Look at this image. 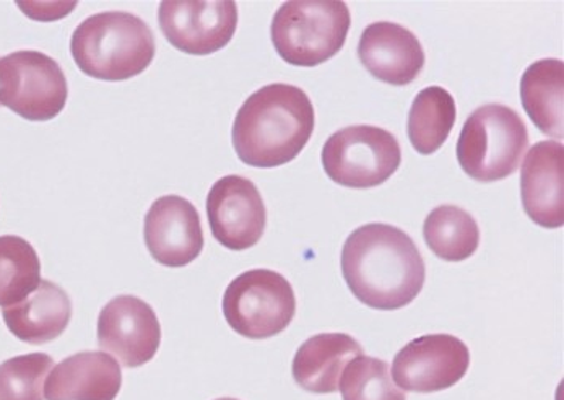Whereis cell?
Instances as JSON below:
<instances>
[{
	"instance_id": "cell-1",
	"label": "cell",
	"mask_w": 564,
	"mask_h": 400,
	"mask_svg": "<svg viewBox=\"0 0 564 400\" xmlns=\"http://www.w3.org/2000/svg\"><path fill=\"white\" fill-rule=\"evenodd\" d=\"M341 273L355 299L379 311L409 306L425 285L422 252L405 231L386 224L357 228L341 249Z\"/></svg>"
},
{
	"instance_id": "cell-2",
	"label": "cell",
	"mask_w": 564,
	"mask_h": 400,
	"mask_svg": "<svg viewBox=\"0 0 564 400\" xmlns=\"http://www.w3.org/2000/svg\"><path fill=\"white\" fill-rule=\"evenodd\" d=\"M314 131V108L301 88L272 84L252 94L232 125V147L246 165L276 167L293 162Z\"/></svg>"
},
{
	"instance_id": "cell-3",
	"label": "cell",
	"mask_w": 564,
	"mask_h": 400,
	"mask_svg": "<svg viewBox=\"0 0 564 400\" xmlns=\"http://www.w3.org/2000/svg\"><path fill=\"white\" fill-rule=\"evenodd\" d=\"M155 51L152 30L129 12L88 17L70 40L75 64L97 80L122 82L137 77L152 64Z\"/></svg>"
},
{
	"instance_id": "cell-4",
	"label": "cell",
	"mask_w": 564,
	"mask_h": 400,
	"mask_svg": "<svg viewBox=\"0 0 564 400\" xmlns=\"http://www.w3.org/2000/svg\"><path fill=\"white\" fill-rule=\"evenodd\" d=\"M350 26V10L340 0H293L276 10L270 36L286 64L316 67L337 56Z\"/></svg>"
},
{
	"instance_id": "cell-5",
	"label": "cell",
	"mask_w": 564,
	"mask_h": 400,
	"mask_svg": "<svg viewBox=\"0 0 564 400\" xmlns=\"http://www.w3.org/2000/svg\"><path fill=\"white\" fill-rule=\"evenodd\" d=\"M528 147V128L514 109L485 105L465 121L457 160L471 180L495 183L518 171Z\"/></svg>"
},
{
	"instance_id": "cell-6",
	"label": "cell",
	"mask_w": 564,
	"mask_h": 400,
	"mask_svg": "<svg viewBox=\"0 0 564 400\" xmlns=\"http://www.w3.org/2000/svg\"><path fill=\"white\" fill-rule=\"evenodd\" d=\"M295 313L293 287L273 270H248L225 290V320L236 334L251 340L282 334L292 324Z\"/></svg>"
},
{
	"instance_id": "cell-7",
	"label": "cell",
	"mask_w": 564,
	"mask_h": 400,
	"mask_svg": "<svg viewBox=\"0 0 564 400\" xmlns=\"http://www.w3.org/2000/svg\"><path fill=\"white\" fill-rule=\"evenodd\" d=\"M402 162L399 140L376 126H350L327 139L323 166L340 186L369 190L386 183Z\"/></svg>"
},
{
	"instance_id": "cell-8",
	"label": "cell",
	"mask_w": 564,
	"mask_h": 400,
	"mask_svg": "<svg viewBox=\"0 0 564 400\" xmlns=\"http://www.w3.org/2000/svg\"><path fill=\"white\" fill-rule=\"evenodd\" d=\"M68 85L59 64L40 51L0 60V106L26 121L46 122L66 108Z\"/></svg>"
},
{
	"instance_id": "cell-9",
	"label": "cell",
	"mask_w": 564,
	"mask_h": 400,
	"mask_svg": "<svg viewBox=\"0 0 564 400\" xmlns=\"http://www.w3.org/2000/svg\"><path fill=\"white\" fill-rule=\"evenodd\" d=\"M470 350L449 334L423 335L395 355L392 378L406 392H440L453 388L467 375Z\"/></svg>"
},
{
	"instance_id": "cell-10",
	"label": "cell",
	"mask_w": 564,
	"mask_h": 400,
	"mask_svg": "<svg viewBox=\"0 0 564 400\" xmlns=\"http://www.w3.org/2000/svg\"><path fill=\"white\" fill-rule=\"evenodd\" d=\"M160 30L167 43L193 56L224 50L238 26V6L231 0L212 2H162Z\"/></svg>"
},
{
	"instance_id": "cell-11",
	"label": "cell",
	"mask_w": 564,
	"mask_h": 400,
	"mask_svg": "<svg viewBox=\"0 0 564 400\" xmlns=\"http://www.w3.org/2000/svg\"><path fill=\"white\" fill-rule=\"evenodd\" d=\"M207 215L212 235L231 251L252 248L264 236V199L252 181L238 174L221 177L212 186Z\"/></svg>"
},
{
	"instance_id": "cell-12",
	"label": "cell",
	"mask_w": 564,
	"mask_h": 400,
	"mask_svg": "<svg viewBox=\"0 0 564 400\" xmlns=\"http://www.w3.org/2000/svg\"><path fill=\"white\" fill-rule=\"evenodd\" d=\"M98 344L126 368L153 360L162 344V326L145 301L119 295L102 307L98 317Z\"/></svg>"
},
{
	"instance_id": "cell-13",
	"label": "cell",
	"mask_w": 564,
	"mask_h": 400,
	"mask_svg": "<svg viewBox=\"0 0 564 400\" xmlns=\"http://www.w3.org/2000/svg\"><path fill=\"white\" fill-rule=\"evenodd\" d=\"M143 239L159 264L173 269L189 266L204 249L199 212L184 197H160L147 212Z\"/></svg>"
},
{
	"instance_id": "cell-14",
	"label": "cell",
	"mask_w": 564,
	"mask_h": 400,
	"mask_svg": "<svg viewBox=\"0 0 564 400\" xmlns=\"http://www.w3.org/2000/svg\"><path fill=\"white\" fill-rule=\"evenodd\" d=\"M358 56L372 77L394 87L415 82L426 61L419 37L405 26L391 22L372 23L365 30Z\"/></svg>"
},
{
	"instance_id": "cell-15",
	"label": "cell",
	"mask_w": 564,
	"mask_h": 400,
	"mask_svg": "<svg viewBox=\"0 0 564 400\" xmlns=\"http://www.w3.org/2000/svg\"><path fill=\"white\" fill-rule=\"evenodd\" d=\"M521 197L525 214L543 228L564 225V147L539 142L525 156L521 171Z\"/></svg>"
},
{
	"instance_id": "cell-16",
	"label": "cell",
	"mask_w": 564,
	"mask_h": 400,
	"mask_svg": "<svg viewBox=\"0 0 564 400\" xmlns=\"http://www.w3.org/2000/svg\"><path fill=\"white\" fill-rule=\"evenodd\" d=\"M122 388L121 365L105 352H80L47 376V400H115Z\"/></svg>"
},
{
	"instance_id": "cell-17",
	"label": "cell",
	"mask_w": 564,
	"mask_h": 400,
	"mask_svg": "<svg viewBox=\"0 0 564 400\" xmlns=\"http://www.w3.org/2000/svg\"><path fill=\"white\" fill-rule=\"evenodd\" d=\"M2 317L7 329L19 340L44 345L66 333L72 320V301L66 290L51 280H41L32 295L2 307Z\"/></svg>"
},
{
	"instance_id": "cell-18",
	"label": "cell",
	"mask_w": 564,
	"mask_h": 400,
	"mask_svg": "<svg viewBox=\"0 0 564 400\" xmlns=\"http://www.w3.org/2000/svg\"><path fill=\"white\" fill-rule=\"evenodd\" d=\"M364 348L348 334H319L307 338L293 358V378L304 391L334 394L338 391L341 372Z\"/></svg>"
},
{
	"instance_id": "cell-19",
	"label": "cell",
	"mask_w": 564,
	"mask_h": 400,
	"mask_svg": "<svg viewBox=\"0 0 564 400\" xmlns=\"http://www.w3.org/2000/svg\"><path fill=\"white\" fill-rule=\"evenodd\" d=\"M521 100L540 132L553 139L564 137V63L542 60L533 63L521 78Z\"/></svg>"
},
{
	"instance_id": "cell-20",
	"label": "cell",
	"mask_w": 564,
	"mask_h": 400,
	"mask_svg": "<svg viewBox=\"0 0 564 400\" xmlns=\"http://www.w3.org/2000/svg\"><path fill=\"white\" fill-rule=\"evenodd\" d=\"M453 95L443 87H429L416 95L409 112L406 133L420 155H433L443 147L456 125Z\"/></svg>"
},
{
	"instance_id": "cell-21",
	"label": "cell",
	"mask_w": 564,
	"mask_h": 400,
	"mask_svg": "<svg viewBox=\"0 0 564 400\" xmlns=\"http://www.w3.org/2000/svg\"><path fill=\"white\" fill-rule=\"evenodd\" d=\"M423 236L434 255L447 262L471 258L480 245L477 221L456 205H441L430 212L423 225Z\"/></svg>"
},
{
	"instance_id": "cell-22",
	"label": "cell",
	"mask_w": 564,
	"mask_h": 400,
	"mask_svg": "<svg viewBox=\"0 0 564 400\" xmlns=\"http://www.w3.org/2000/svg\"><path fill=\"white\" fill-rule=\"evenodd\" d=\"M41 283V262L32 245L20 236H0V306L32 295Z\"/></svg>"
},
{
	"instance_id": "cell-23",
	"label": "cell",
	"mask_w": 564,
	"mask_h": 400,
	"mask_svg": "<svg viewBox=\"0 0 564 400\" xmlns=\"http://www.w3.org/2000/svg\"><path fill=\"white\" fill-rule=\"evenodd\" d=\"M338 391L344 400H406L394 385L389 365L375 357H358L341 372Z\"/></svg>"
},
{
	"instance_id": "cell-24",
	"label": "cell",
	"mask_w": 564,
	"mask_h": 400,
	"mask_svg": "<svg viewBox=\"0 0 564 400\" xmlns=\"http://www.w3.org/2000/svg\"><path fill=\"white\" fill-rule=\"evenodd\" d=\"M46 354L20 355L0 365V400H43L44 381L53 368Z\"/></svg>"
},
{
	"instance_id": "cell-25",
	"label": "cell",
	"mask_w": 564,
	"mask_h": 400,
	"mask_svg": "<svg viewBox=\"0 0 564 400\" xmlns=\"http://www.w3.org/2000/svg\"><path fill=\"white\" fill-rule=\"evenodd\" d=\"M217 400H238V399H231V398H221V399H217Z\"/></svg>"
}]
</instances>
